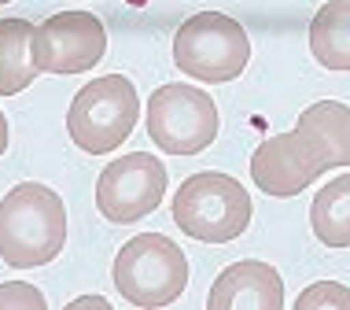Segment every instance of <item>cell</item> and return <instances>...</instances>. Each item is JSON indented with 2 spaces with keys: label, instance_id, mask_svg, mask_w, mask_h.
<instances>
[{
  "label": "cell",
  "instance_id": "19",
  "mask_svg": "<svg viewBox=\"0 0 350 310\" xmlns=\"http://www.w3.org/2000/svg\"><path fill=\"white\" fill-rule=\"evenodd\" d=\"M0 4H12V0H0Z\"/></svg>",
  "mask_w": 350,
  "mask_h": 310
},
{
  "label": "cell",
  "instance_id": "4",
  "mask_svg": "<svg viewBox=\"0 0 350 310\" xmlns=\"http://www.w3.org/2000/svg\"><path fill=\"white\" fill-rule=\"evenodd\" d=\"M251 60L247 30L232 15L200 12L188 15L174 34V63L188 78L203 86H221V81L240 78Z\"/></svg>",
  "mask_w": 350,
  "mask_h": 310
},
{
  "label": "cell",
  "instance_id": "13",
  "mask_svg": "<svg viewBox=\"0 0 350 310\" xmlns=\"http://www.w3.org/2000/svg\"><path fill=\"white\" fill-rule=\"evenodd\" d=\"M310 52L325 70H350V0H328L310 23Z\"/></svg>",
  "mask_w": 350,
  "mask_h": 310
},
{
  "label": "cell",
  "instance_id": "16",
  "mask_svg": "<svg viewBox=\"0 0 350 310\" xmlns=\"http://www.w3.org/2000/svg\"><path fill=\"white\" fill-rule=\"evenodd\" d=\"M26 310V307H33V310H44L49 303H44V296L37 292L33 285H26V281H8V285H0V310Z\"/></svg>",
  "mask_w": 350,
  "mask_h": 310
},
{
  "label": "cell",
  "instance_id": "7",
  "mask_svg": "<svg viewBox=\"0 0 350 310\" xmlns=\"http://www.w3.org/2000/svg\"><path fill=\"white\" fill-rule=\"evenodd\" d=\"M166 196V166L148 152H129L107 163L96 177V207L107 222L133 225Z\"/></svg>",
  "mask_w": 350,
  "mask_h": 310
},
{
  "label": "cell",
  "instance_id": "10",
  "mask_svg": "<svg viewBox=\"0 0 350 310\" xmlns=\"http://www.w3.org/2000/svg\"><path fill=\"white\" fill-rule=\"evenodd\" d=\"M211 310H280L284 307V281L269 262L243 259L232 262L217 274L211 299Z\"/></svg>",
  "mask_w": 350,
  "mask_h": 310
},
{
  "label": "cell",
  "instance_id": "14",
  "mask_svg": "<svg viewBox=\"0 0 350 310\" xmlns=\"http://www.w3.org/2000/svg\"><path fill=\"white\" fill-rule=\"evenodd\" d=\"M310 225L325 248H350V174H339L314 196Z\"/></svg>",
  "mask_w": 350,
  "mask_h": 310
},
{
  "label": "cell",
  "instance_id": "17",
  "mask_svg": "<svg viewBox=\"0 0 350 310\" xmlns=\"http://www.w3.org/2000/svg\"><path fill=\"white\" fill-rule=\"evenodd\" d=\"M81 307H107L103 296H81V299H70V310H81Z\"/></svg>",
  "mask_w": 350,
  "mask_h": 310
},
{
  "label": "cell",
  "instance_id": "6",
  "mask_svg": "<svg viewBox=\"0 0 350 310\" xmlns=\"http://www.w3.org/2000/svg\"><path fill=\"white\" fill-rule=\"evenodd\" d=\"M148 137L170 155H200L217 137V103L200 86H159L148 96Z\"/></svg>",
  "mask_w": 350,
  "mask_h": 310
},
{
  "label": "cell",
  "instance_id": "8",
  "mask_svg": "<svg viewBox=\"0 0 350 310\" xmlns=\"http://www.w3.org/2000/svg\"><path fill=\"white\" fill-rule=\"evenodd\" d=\"M107 52V30L89 12H55L37 26L33 55L41 74H85Z\"/></svg>",
  "mask_w": 350,
  "mask_h": 310
},
{
  "label": "cell",
  "instance_id": "12",
  "mask_svg": "<svg viewBox=\"0 0 350 310\" xmlns=\"http://www.w3.org/2000/svg\"><path fill=\"white\" fill-rule=\"evenodd\" d=\"M37 26L26 18H0V96H15L33 86L41 67L33 55Z\"/></svg>",
  "mask_w": 350,
  "mask_h": 310
},
{
  "label": "cell",
  "instance_id": "18",
  "mask_svg": "<svg viewBox=\"0 0 350 310\" xmlns=\"http://www.w3.org/2000/svg\"><path fill=\"white\" fill-rule=\"evenodd\" d=\"M8 152V118H4V111H0V155Z\"/></svg>",
  "mask_w": 350,
  "mask_h": 310
},
{
  "label": "cell",
  "instance_id": "9",
  "mask_svg": "<svg viewBox=\"0 0 350 310\" xmlns=\"http://www.w3.org/2000/svg\"><path fill=\"white\" fill-rule=\"evenodd\" d=\"M325 174V166L317 163V155L310 152V144L295 129L291 133H277L262 140L251 155V177L266 196H299L302 189L317 181Z\"/></svg>",
  "mask_w": 350,
  "mask_h": 310
},
{
  "label": "cell",
  "instance_id": "2",
  "mask_svg": "<svg viewBox=\"0 0 350 310\" xmlns=\"http://www.w3.org/2000/svg\"><path fill=\"white\" fill-rule=\"evenodd\" d=\"M174 222L192 240L229 244L251 225V196L229 174H192L174 192Z\"/></svg>",
  "mask_w": 350,
  "mask_h": 310
},
{
  "label": "cell",
  "instance_id": "3",
  "mask_svg": "<svg viewBox=\"0 0 350 310\" xmlns=\"http://www.w3.org/2000/svg\"><path fill=\"white\" fill-rule=\"evenodd\" d=\"M140 118V96L126 74H103L74 92L67 111V133L89 155H107L126 144Z\"/></svg>",
  "mask_w": 350,
  "mask_h": 310
},
{
  "label": "cell",
  "instance_id": "1",
  "mask_svg": "<svg viewBox=\"0 0 350 310\" xmlns=\"http://www.w3.org/2000/svg\"><path fill=\"white\" fill-rule=\"evenodd\" d=\"M67 244V207L41 181H23L0 200V259L15 270L49 266Z\"/></svg>",
  "mask_w": 350,
  "mask_h": 310
},
{
  "label": "cell",
  "instance_id": "11",
  "mask_svg": "<svg viewBox=\"0 0 350 310\" xmlns=\"http://www.w3.org/2000/svg\"><path fill=\"white\" fill-rule=\"evenodd\" d=\"M295 133L310 144L325 170L350 166V107L339 100L310 103L295 122Z\"/></svg>",
  "mask_w": 350,
  "mask_h": 310
},
{
  "label": "cell",
  "instance_id": "15",
  "mask_svg": "<svg viewBox=\"0 0 350 310\" xmlns=\"http://www.w3.org/2000/svg\"><path fill=\"white\" fill-rule=\"evenodd\" d=\"M295 310H350V288L339 281H317L295 299Z\"/></svg>",
  "mask_w": 350,
  "mask_h": 310
},
{
  "label": "cell",
  "instance_id": "5",
  "mask_svg": "<svg viewBox=\"0 0 350 310\" xmlns=\"http://www.w3.org/2000/svg\"><path fill=\"white\" fill-rule=\"evenodd\" d=\"M111 277L133 307H170L188 285V259L163 233H140L122 244Z\"/></svg>",
  "mask_w": 350,
  "mask_h": 310
}]
</instances>
